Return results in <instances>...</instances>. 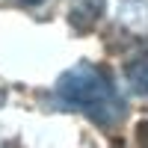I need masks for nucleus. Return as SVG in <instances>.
Segmentation results:
<instances>
[{
	"instance_id": "f257e3e1",
	"label": "nucleus",
	"mask_w": 148,
	"mask_h": 148,
	"mask_svg": "<svg viewBox=\"0 0 148 148\" xmlns=\"http://www.w3.org/2000/svg\"><path fill=\"white\" fill-rule=\"evenodd\" d=\"M53 98L62 110L83 113L101 130H116L127 116V101L116 89L110 74L92 62H77L68 68L53 86Z\"/></svg>"
},
{
	"instance_id": "f03ea898",
	"label": "nucleus",
	"mask_w": 148,
	"mask_h": 148,
	"mask_svg": "<svg viewBox=\"0 0 148 148\" xmlns=\"http://www.w3.org/2000/svg\"><path fill=\"white\" fill-rule=\"evenodd\" d=\"M107 0H68V21L77 33H92L104 15Z\"/></svg>"
},
{
	"instance_id": "7ed1b4c3",
	"label": "nucleus",
	"mask_w": 148,
	"mask_h": 148,
	"mask_svg": "<svg viewBox=\"0 0 148 148\" xmlns=\"http://www.w3.org/2000/svg\"><path fill=\"white\" fill-rule=\"evenodd\" d=\"M125 83H127V89L136 98L148 101V51H142L133 59H127V65H125Z\"/></svg>"
},
{
	"instance_id": "20e7f679",
	"label": "nucleus",
	"mask_w": 148,
	"mask_h": 148,
	"mask_svg": "<svg viewBox=\"0 0 148 148\" xmlns=\"http://www.w3.org/2000/svg\"><path fill=\"white\" fill-rule=\"evenodd\" d=\"M136 148H148V119L136 125Z\"/></svg>"
},
{
	"instance_id": "39448f33",
	"label": "nucleus",
	"mask_w": 148,
	"mask_h": 148,
	"mask_svg": "<svg viewBox=\"0 0 148 148\" xmlns=\"http://www.w3.org/2000/svg\"><path fill=\"white\" fill-rule=\"evenodd\" d=\"M18 3H24V6H36V3H42V0H18Z\"/></svg>"
}]
</instances>
